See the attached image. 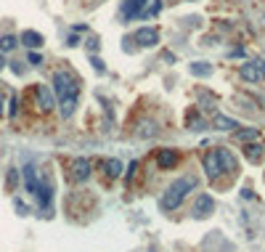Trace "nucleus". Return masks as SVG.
I'll use <instances>...</instances> for the list:
<instances>
[{
  "label": "nucleus",
  "instance_id": "1",
  "mask_svg": "<svg viewBox=\"0 0 265 252\" xmlns=\"http://www.w3.org/2000/svg\"><path fill=\"white\" fill-rule=\"evenodd\" d=\"M53 93H56V101H59L61 117L69 119L74 114V109H77V96H80L77 74L69 72V69H59L53 74Z\"/></svg>",
  "mask_w": 265,
  "mask_h": 252
},
{
  "label": "nucleus",
  "instance_id": "2",
  "mask_svg": "<svg viewBox=\"0 0 265 252\" xmlns=\"http://www.w3.org/2000/svg\"><path fill=\"white\" fill-rule=\"evenodd\" d=\"M194 186H196V178L194 175H183V178H178L175 183H170L167 186V191L162 194V210H175V207H181L183 199H186V194L188 191H194Z\"/></svg>",
  "mask_w": 265,
  "mask_h": 252
},
{
  "label": "nucleus",
  "instance_id": "3",
  "mask_svg": "<svg viewBox=\"0 0 265 252\" xmlns=\"http://www.w3.org/2000/svg\"><path fill=\"white\" fill-rule=\"evenodd\" d=\"M241 77L247 82H262L265 80V61L262 59H252L241 64Z\"/></svg>",
  "mask_w": 265,
  "mask_h": 252
},
{
  "label": "nucleus",
  "instance_id": "4",
  "mask_svg": "<svg viewBox=\"0 0 265 252\" xmlns=\"http://www.w3.org/2000/svg\"><path fill=\"white\" fill-rule=\"evenodd\" d=\"M204 170H207V178L215 181V178H220V175L225 173V167H223V160H220V149H215V152L210 154H204Z\"/></svg>",
  "mask_w": 265,
  "mask_h": 252
},
{
  "label": "nucleus",
  "instance_id": "5",
  "mask_svg": "<svg viewBox=\"0 0 265 252\" xmlns=\"http://www.w3.org/2000/svg\"><path fill=\"white\" fill-rule=\"evenodd\" d=\"M144 8H146V0H125L119 8V16L125 19V22H132V19H138L144 14Z\"/></svg>",
  "mask_w": 265,
  "mask_h": 252
},
{
  "label": "nucleus",
  "instance_id": "6",
  "mask_svg": "<svg viewBox=\"0 0 265 252\" xmlns=\"http://www.w3.org/2000/svg\"><path fill=\"white\" fill-rule=\"evenodd\" d=\"M35 98H37V106L43 111H51L56 106V98H53V90L48 85H35Z\"/></svg>",
  "mask_w": 265,
  "mask_h": 252
},
{
  "label": "nucleus",
  "instance_id": "7",
  "mask_svg": "<svg viewBox=\"0 0 265 252\" xmlns=\"http://www.w3.org/2000/svg\"><path fill=\"white\" fill-rule=\"evenodd\" d=\"M136 40H138V45H144V48H154V45L159 43V32L154 30V27H141V30L136 32Z\"/></svg>",
  "mask_w": 265,
  "mask_h": 252
},
{
  "label": "nucleus",
  "instance_id": "8",
  "mask_svg": "<svg viewBox=\"0 0 265 252\" xmlns=\"http://www.w3.org/2000/svg\"><path fill=\"white\" fill-rule=\"evenodd\" d=\"M212 210H215V202L210 194H202V197L196 199L194 204V218H207V215H212Z\"/></svg>",
  "mask_w": 265,
  "mask_h": 252
},
{
  "label": "nucleus",
  "instance_id": "9",
  "mask_svg": "<svg viewBox=\"0 0 265 252\" xmlns=\"http://www.w3.org/2000/svg\"><path fill=\"white\" fill-rule=\"evenodd\" d=\"M72 178L77 181V183H82V181H88V178H90V162L85 160V157L74 160V165H72Z\"/></svg>",
  "mask_w": 265,
  "mask_h": 252
},
{
  "label": "nucleus",
  "instance_id": "10",
  "mask_svg": "<svg viewBox=\"0 0 265 252\" xmlns=\"http://www.w3.org/2000/svg\"><path fill=\"white\" fill-rule=\"evenodd\" d=\"M244 157H247V162L252 165H260L262 162V157H265V146L262 144H244Z\"/></svg>",
  "mask_w": 265,
  "mask_h": 252
},
{
  "label": "nucleus",
  "instance_id": "11",
  "mask_svg": "<svg viewBox=\"0 0 265 252\" xmlns=\"http://www.w3.org/2000/svg\"><path fill=\"white\" fill-rule=\"evenodd\" d=\"M178 160H181V154H178L175 149H162L159 157H157V165L162 167V170H170V167L178 165Z\"/></svg>",
  "mask_w": 265,
  "mask_h": 252
},
{
  "label": "nucleus",
  "instance_id": "12",
  "mask_svg": "<svg viewBox=\"0 0 265 252\" xmlns=\"http://www.w3.org/2000/svg\"><path fill=\"white\" fill-rule=\"evenodd\" d=\"M24 183H27V191L35 197L37 189H40V183H43L40 175H37V170H35V165H27V167H24Z\"/></svg>",
  "mask_w": 265,
  "mask_h": 252
},
{
  "label": "nucleus",
  "instance_id": "13",
  "mask_svg": "<svg viewBox=\"0 0 265 252\" xmlns=\"http://www.w3.org/2000/svg\"><path fill=\"white\" fill-rule=\"evenodd\" d=\"M19 40H22V45H27V48H32V51H35V48H40V45L45 43V40H43V35H40V32H35V30H24Z\"/></svg>",
  "mask_w": 265,
  "mask_h": 252
},
{
  "label": "nucleus",
  "instance_id": "14",
  "mask_svg": "<svg viewBox=\"0 0 265 252\" xmlns=\"http://www.w3.org/2000/svg\"><path fill=\"white\" fill-rule=\"evenodd\" d=\"M136 133H138V138H154V136L159 133V128H157L154 119H141Z\"/></svg>",
  "mask_w": 265,
  "mask_h": 252
},
{
  "label": "nucleus",
  "instance_id": "15",
  "mask_svg": "<svg viewBox=\"0 0 265 252\" xmlns=\"http://www.w3.org/2000/svg\"><path fill=\"white\" fill-rule=\"evenodd\" d=\"M215 128H217V130H236V128H239V122H236L233 117L217 114V117H215Z\"/></svg>",
  "mask_w": 265,
  "mask_h": 252
},
{
  "label": "nucleus",
  "instance_id": "16",
  "mask_svg": "<svg viewBox=\"0 0 265 252\" xmlns=\"http://www.w3.org/2000/svg\"><path fill=\"white\" fill-rule=\"evenodd\" d=\"M103 170H106L109 178H119L122 175V162L119 160H106L103 162Z\"/></svg>",
  "mask_w": 265,
  "mask_h": 252
},
{
  "label": "nucleus",
  "instance_id": "17",
  "mask_svg": "<svg viewBox=\"0 0 265 252\" xmlns=\"http://www.w3.org/2000/svg\"><path fill=\"white\" fill-rule=\"evenodd\" d=\"M191 74H196V77H210L212 67H210V64H204V61H194L191 64Z\"/></svg>",
  "mask_w": 265,
  "mask_h": 252
},
{
  "label": "nucleus",
  "instance_id": "18",
  "mask_svg": "<svg viewBox=\"0 0 265 252\" xmlns=\"http://www.w3.org/2000/svg\"><path fill=\"white\" fill-rule=\"evenodd\" d=\"M19 45V40L14 35H0V51H14Z\"/></svg>",
  "mask_w": 265,
  "mask_h": 252
},
{
  "label": "nucleus",
  "instance_id": "19",
  "mask_svg": "<svg viewBox=\"0 0 265 252\" xmlns=\"http://www.w3.org/2000/svg\"><path fill=\"white\" fill-rule=\"evenodd\" d=\"M236 138H239V141H244V144H249V141H254V138H257V130H254V128L236 130Z\"/></svg>",
  "mask_w": 265,
  "mask_h": 252
},
{
  "label": "nucleus",
  "instance_id": "20",
  "mask_svg": "<svg viewBox=\"0 0 265 252\" xmlns=\"http://www.w3.org/2000/svg\"><path fill=\"white\" fill-rule=\"evenodd\" d=\"M220 160H223L225 170H236V160H233V154L228 152V149H220Z\"/></svg>",
  "mask_w": 265,
  "mask_h": 252
},
{
  "label": "nucleus",
  "instance_id": "21",
  "mask_svg": "<svg viewBox=\"0 0 265 252\" xmlns=\"http://www.w3.org/2000/svg\"><path fill=\"white\" fill-rule=\"evenodd\" d=\"M188 125H191V130H204V119L196 114V111H191L188 114Z\"/></svg>",
  "mask_w": 265,
  "mask_h": 252
},
{
  "label": "nucleus",
  "instance_id": "22",
  "mask_svg": "<svg viewBox=\"0 0 265 252\" xmlns=\"http://www.w3.org/2000/svg\"><path fill=\"white\" fill-rule=\"evenodd\" d=\"M8 114L11 117L19 114V96H11V101H8Z\"/></svg>",
  "mask_w": 265,
  "mask_h": 252
},
{
  "label": "nucleus",
  "instance_id": "23",
  "mask_svg": "<svg viewBox=\"0 0 265 252\" xmlns=\"http://www.w3.org/2000/svg\"><path fill=\"white\" fill-rule=\"evenodd\" d=\"M90 64H93V69H96L98 74H103V72H106V67H103V61H101V59H96V56H90Z\"/></svg>",
  "mask_w": 265,
  "mask_h": 252
},
{
  "label": "nucleus",
  "instance_id": "24",
  "mask_svg": "<svg viewBox=\"0 0 265 252\" xmlns=\"http://www.w3.org/2000/svg\"><path fill=\"white\" fill-rule=\"evenodd\" d=\"M14 207L19 210V215H27V212H30V210H27V204H24V202H19V199H14Z\"/></svg>",
  "mask_w": 265,
  "mask_h": 252
},
{
  "label": "nucleus",
  "instance_id": "25",
  "mask_svg": "<svg viewBox=\"0 0 265 252\" xmlns=\"http://www.w3.org/2000/svg\"><path fill=\"white\" fill-rule=\"evenodd\" d=\"M30 64H35V67H40V64H43V56L32 51V53H30Z\"/></svg>",
  "mask_w": 265,
  "mask_h": 252
},
{
  "label": "nucleus",
  "instance_id": "26",
  "mask_svg": "<svg viewBox=\"0 0 265 252\" xmlns=\"http://www.w3.org/2000/svg\"><path fill=\"white\" fill-rule=\"evenodd\" d=\"M14 186H16V170L8 173V189H14Z\"/></svg>",
  "mask_w": 265,
  "mask_h": 252
},
{
  "label": "nucleus",
  "instance_id": "27",
  "mask_svg": "<svg viewBox=\"0 0 265 252\" xmlns=\"http://www.w3.org/2000/svg\"><path fill=\"white\" fill-rule=\"evenodd\" d=\"M88 48H90V51L98 48V37H90V40H88Z\"/></svg>",
  "mask_w": 265,
  "mask_h": 252
},
{
  "label": "nucleus",
  "instance_id": "28",
  "mask_svg": "<svg viewBox=\"0 0 265 252\" xmlns=\"http://www.w3.org/2000/svg\"><path fill=\"white\" fill-rule=\"evenodd\" d=\"M3 106H6V93H3V90H0V114H3V111H6Z\"/></svg>",
  "mask_w": 265,
  "mask_h": 252
},
{
  "label": "nucleus",
  "instance_id": "29",
  "mask_svg": "<svg viewBox=\"0 0 265 252\" xmlns=\"http://www.w3.org/2000/svg\"><path fill=\"white\" fill-rule=\"evenodd\" d=\"M6 67V59H3V53H0V69H3Z\"/></svg>",
  "mask_w": 265,
  "mask_h": 252
}]
</instances>
